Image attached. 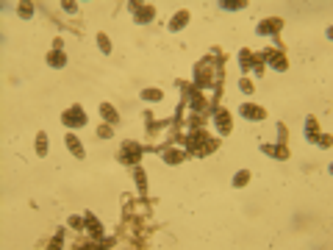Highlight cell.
<instances>
[{
    "label": "cell",
    "instance_id": "6da1fadb",
    "mask_svg": "<svg viewBox=\"0 0 333 250\" xmlns=\"http://www.w3.org/2000/svg\"><path fill=\"white\" fill-rule=\"evenodd\" d=\"M184 145H186V153H195V156H208L220 148V142H217V139H208V134L203 131V128H195L189 137H184Z\"/></svg>",
    "mask_w": 333,
    "mask_h": 250
},
{
    "label": "cell",
    "instance_id": "ffe728a7",
    "mask_svg": "<svg viewBox=\"0 0 333 250\" xmlns=\"http://www.w3.org/2000/svg\"><path fill=\"white\" fill-rule=\"evenodd\" d=\"M36 156H39V159L48 156V134H45V131L36 134Z\"/></svg>",
    "mask_w": 333,
    "mask_h": 250
},
{
    "label": "cell",
    "instance_id": "4316f807",
    "mask_svg": "<svg viewBox=\"0 0 333 250\" xmlns=\"http://www.w3.org/2000/svg\"><path fill=\"white\" fill-rule=\"evenodd\" d=\"M67 225L75 228V231H83V228H86V220H83V217H78V214H72L70 220H67Z\"/></svg>",
    "mask_w": 333,
    "mask_h": 250
},
{
    "label": "cell",
    "instance_id": "8992f818",
    "mask_svg": "<svg viewBox=\"0 0 333 250\" xmlns=\"http://www.w3.org/2000/svg\"><path fill=\"white\" fill-rule=\"evenodd\" d=\"M280 31H283V20L280 17H267V20H261V23L256 25L258 36H278Z\"/></svg>",
    "mask_w": 333,
    "mask_h": 250
},
{
    "label": "cell",
    "instance_id": "7402d4cb",
    "mask_svg": "<svg viewBox=\"0 0 333 250\" xmlns=\"http://www.w3.org/2000/svg\"><path fill=\"white\" fill-rule=\"evenodd\" d=\"M142 100L158 103V100H164V92H161V89H142Z\"/></svg>",
    "mask_w": 333,
    "mask_h": 250
},
{
    "label": "cell",
    "instance_id": "30bf717a",
    "mask_svg": "<svg viewBox=\"0 0 333 250\" xmlns=\"http://www.w3.org/2000/svg\"><path fill=\"white\" fill-rule=\"evenodd\" d=\"M211 114H214V125L220 128V134L225 137V134H231V114L225 111V108H211Z\"/></svg>",
    "mask_w": 333,
    "mask_h": 250
},
{
    "label": "cell",
    "instance_id": "836d02e7",
    "mask_svg": "<svg viewBox=\"0 0 333 250\" xmlns=\"http://www.w3.org/2000/svg\"><path fill=\"white\" fill-rule=\"evenodd\" d=\"M61 48H64V39H61V36H56V39H53V50H61Z\"/></svg>",
    "mask_w": 333,
    "mask_h": 250
},
{
    "label": "cell",
    "instance_id": "d6a6232c",
    "mask_svg": "<svg viewBox=\"0 0 333 250\" xmlns=\"http://www.w3.org/2000/svg\"><path fill=\"white\" fill-rule=\"evenodd\" d=\"M286 134H289V131H286V125H283V122H278V137H280V145H283Z\"/></svg>",
    "mask_w": 333,
    "mask_h": 250
},
{
    "label": "cell",
    "instance_id": "f1b7e54d",
    "mask_svg": "<svg viewBox=\"0 0 333 250\" xmlns=\"http://www.w3.org/2000/svg\"><path fill=\"white\" fill-rule=\"evenodd\" d=\"M111 137H114L111 125H100V128H97V139H111Z\"/></svg>",
    "mask_w": 333,
    "mask_h": 250
},
{
    "label": "cell",
    "instance_id": "9c48e42d",
    "mask_svg": "<svg viewBox=\"0 0 333 250\" xmlns=\"http://www.w3.org/2000/svg\"><path fill=\"white\" fill-rule=\"evenodd\" d=\"M131 12H133V23H139V25L153 23V17H155V9L153 6H139V3H131Z\"/></svg>",
    "mask_w": 333,
    "mask_h": 250
},
{
    "label": "cell",
    "instance_id": "7c38bea8",
    "mask_svg": "<svg viewBox=\"0 0 333 250\" xmlns=\"http://www.w3.org/2000/svg\"><path fill=\"white\" fill-rule=\"evenodd\" d=\"M186 150H175V148H166V150H161V159L166 161V164H181V161H186Z\"/></svg>",
    "mask_w": 333,
    "mask_h": 250
},
{
    "label": "cell",
    "instance_id": "ac0fdd59",
    "mask_svg": "<svg viewBox=\"0 0 333 250\" xmlns=\"http://www.w3.org/2000/svg\"><path fill=\"white\" fill-rule=\"evenodd\" d=\"M186 25H189V12H178L173 20H170V31H175V34H178V31H184Z\"/></svg>",
    "mask_w": 333,
    "mask_h": 250
},
{
    "label": "cell",
    "instance_id": "1f68e13d",
    "mask_svg": "<svg viewBox=\"0 0 333 250\" xmlns=\"http://www.w3.org/2000/svg\"><path fill=\"white\" fill-rule=\"evenodd\" d=\"M61 236H64V231H56V236H53V242H50V244H53V247H61V242H64Z\"/></svg>",
    "mask_w": 333,
    "mask_h": 250
},
{
    "label": "cell",
    "instance_id": "3957f363",
    "mask_svg": "<svg viewBox=\"0 0 333 250\" xmlns=\"http://www.w3.org/2000/svg\"><path fill=\"white\" fill-rule=\"evenodd\" d=\"M142 153H144V148L139 142H122V150L117 153V159H119V164L136 167L139 159H142Z\"/></svg>",
    "mask_w": 333,
    "mask_h": 250
},
{
    "label": "cell",
    "instance_id": "5b68a950",
    "mask_svg": "<svg viewBox=\"0 0 333 250\" xmlns=\"http://www.w3.org/2000/svg\"><path fill=\"white\" fill-rule=\"evenodd\" d=\"M61 125H67V128H83L86 125V111H83L81 106H70L64 114H61Z\"/></svg>",
    "mask_w": 333,
    "mask_h": 250
},
{
    "label": "cell",
    "instance_id": "8fae6325",
    "mask_svg": "<svg viewBox=\"0 0 333 250\" xmlns=\"http://www.w3.org/2000/svg\"><path fill=\"white\" fill-rule=\"evenodd\" d=\"M261 150L267 156H272V159H278V161L289 159V148H286V145H261Z\"/></svg>",
    "mask_w": 333,
    "mask_h": 250
},
{
    "label": "cell",
    "instance_id": "ba28073f",
    "mask_svg": "<svg viewBox=\"0 0 333 250\" xmlns=\"http://www.w3.org/2000/svg\"><path fill=\"white\" fill-rule=\"evenodd\" d=\"M239 114H242L244 119H253V122H258V119L267 117V108H264V106H256V103H242V106H239Z\"/></svg>",
    "mask_w": 333,
    "mask_h": 250
},
{
    "label": "cell",
    "instance_id": "83f0119b",
    "mask_svg": "<svg viewBox=\"0 0 333 250\" xmlns=\"http://www.w3.org/2000/svg\"><path fill=\"white\" fill-rule=\"evenodd\" d=\"M239 89H242L244 95H253V92H256V86H253V81H250V78L244 75L242 81H239Z\"/></svg>",
    "mask_w": 333,
    "mask_h": 250
},
{
    "label": "cell",
    "instance_id": "277c9868",
    "mask_svg": "<svg viewBox=\"0 0 333 250\" xmlns=\"http://www.w3.org/2000/svg\"><path fill=\"white\" fill-rule=\"evenodd\" d=\"M264 64L267 67H272L275 72H286L289 70V61H286V53L280 48H269V50H264Z\"/></svg>",
    "mask_w": 333,
    "mask_h": 250
},
{
    "label": "cell",
    "instance_id": "f546056e",
    "mask_svg": "<svg viewBox=\"0 0 333 250\" xmlns=\"http://www.w3.org/2000/svg\"><path fill=\"white\" fill-rule=\"evenodd\" d=\"M316 145H319V148H330V137H327V134H319Z\"/></svg>",
    "mask_w": 333,
    "mask_h": 250
},
{
    "label": "cell",
    "instance_id": "603a6c76",
    "mask_svg": "<svg viewBox=\"0 0 333 250\" xmlns=\"http://www.w3.org/2000/svg\"><path fill=\"white\" fill-rule=\"evenodd\" d=\"M247 181H250V170H239V173L233 175V186H236V189L247 186Z\"/></svg>",
    "mask_w": 333,
    "mask_h": 250
},
{
    "label": "cell",
    "instance_id": "44dd1931",
    "mask_svg": "<svg viewBox=\"0 0 333 250\" xmlns=\"http://www.w3.org/2000/svg\"><path fill=\"white\" fill-rule=\"evenodd\" d=\"M133 178H136V189L144 195V192H147V178H144V170H142L139 164L133 167Z\"/></svg>",
    "mask_w": 333,
    "mask_h": 250
},
{
    "label": "cell",
    "instance_id": "d4e9b609",
    "mask_svg": "<svg viewBox=\"0 0 333 250\" xmlns=\"http://www.w3.org/2000/svg\"><path fill=\"white\" fill-rule=\"evenodd\" d=\"M97 48H100L103 50V53H111V39H108V36L106 34H97Z\"/></svg>",
    "mask_w": 333,
    "mask_h": 250
},
{
    "label": "cell",
    "instance_id": "52a82bcc",
    "mask_svg": "<svg viewBox=\"0 0 333 250\" xmlns=\"http://www.w3.org/2000/svg\"><path fill=\"white\" fill-rule=\"evenodd\" d=\"M211 64L208 61H200L197 64V70H195V86L197 89H206V86H211Z\"/></svg>",
    "mask_w": 333,
    "mask_h": 250
},
{
    "label": "cell",
    "instance_id": "d6986e66",
    "mask_svg": "<svg viewBox=\"0 0 333 250\" xmlns=\"http://www.w3.org/2000/svg\"><path fill=\"white\" fill-rule=\"evenodd\" d=\"M48 64L53 67V70H61V67L67 64V56L61 53V50H50V53H48Z\"/></svg>",
    "mask_w": 333,
    "mask_h": 250
},
{
    "label": "cell",
    "instance_id": "e0dca14e",
    "mask_svg": "<svg viewBox=\"0 0 333 250\" xmlns=\"http://www.w3.org/2000/svg\"><path fill=\"white\" fill-rule=\"evenodd\" d=\"M305 137H308V142L316 145V139H319V122H316V117H305Z\"/></svg>",
    "mask_w": 333,
    "mask_h": 250
},
{
    "label": "cell",
    "instance_id": "9a60e30c",
    "mask_svg": "<svg viewBox=\"0 0 333 250\" xmlns=\"http://www.w3.org/2000/svg\"><path fill=\"white\" fill-rule=\"evenodd\" d=\"M189 106H192V111H197V114H203V111H208V106H206V97L200 95L197 89H189Z\"/></svg>",
    "mask_w": 333,
    "mask_h": 250
},
{
    "label": "cell",
    "instance_id": "4dcf8cb0",
    "mask_svg": "<svg viewBox=\"0 0 333 250\" xmlns=\"http://www.w3.org/2000/svg\"><path fill=\"white\" fill-rule=\"evenodd\" d=\"M61 9H64V12H70V14L78 12V6H75V3H70V0H64V3H61Z\"/></svg>",
    "mask_w": 333,
    "mask_h": 250
},
{
    "label": "cell",
    "instance_id": "cb8c5ba5",
    "mask_svg": "<svg viewBox=\"0 0 333 250\" xmlns=\"http://www.w3.org/2000/svg\"><path fill=\"white\" fill-rule=\"evenodd\" d=\"M244 6H247L244 0H222V9H225V12H239V9H244Z\"/></svg>",
    "mask_w": 333,
    "mask_h": 250
},
{
    "label": "cell",
    "instance_id": "7a4b0ae2",
    "mask_svg": "<svg viewBox=\"0 0 333 250\" xmlns=\"http://www.w3.org/2000/svg\"><path fill=\"white\" fill-rule=\"evenodd\" d=\"M239 67H242L244 72L256 70V75H261V72H264V56L261 53H253V50H247V48H242V50H239Z\"/></svg>",
    "mask_w": 333,
    "mask_h": 250
},
{
    "label": "cell",
    "instance_id": "484cf974",
    "mask_svg": "<svg viewBox=\"0 0 333 250\" xmlns=\"http://www.w3.org/2000/svg\"><path fill=\"white\" fill-rule=\"evenodd\" d=\"M17 14H20L23 20H31V17H34V6H31V3H20V6H17Z\"/></svg>",
    "mask_w": 333,
    "mask_h": 250
},
{
    "label": "cell",
    "instance_id": "5bb4252c",
    "mask_svg": "<svg viewBox=\"0 0 333 250\" xmlns=\"http://www.w3.org/2000/svg\"><path fill=\"white\" fill-rule=\"evenodd\" d=\"M64 142H67V148H70V153L75 156V159H83V156H86V150H83L81 139H78L75 134H67V137H64Z\"/></svg>",
    "mask_w": 333,
    "mask_h": 250
},
{
    "label": "cell",
    "instance_id": "4fadbf2b",
    "mask_svg": "<svg viewBox=\"0 0 333 250\" xmlns=\"http://www.w3.org/2000/svg\"><path fill=\"white\" fill-rule=\"evenodd\" d=\"M83 220H86V231H89L92 236L97 239V242H100V236H103V225L97 222V217L92 214V211H86V214H83Z\"/></svg>",
    "mask_w": 333,
    "mask_h": 250
},
{
    "label": "cell",
    "instance_id": "2e32d148",
    "mask_svg": "<svg viewBox=\"0 0 333 250\" xmlns=\"http://www.w3.org/2000/svg\"><path fill=\"white\" fill-rule=\"evenodd\" d=\"M100 117L106 119L108 125H117L119 122V114H117V108H114L111 103H100Z\"/></svg>",
    "mask_w": 333,
    "mask_h": 250
}]
</instances>
